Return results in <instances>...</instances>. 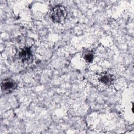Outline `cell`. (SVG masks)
Instances as JSON below:
<instances>
[{
	"instance_id": "1",
	"label": "cell",
	"mask_w": 134,
	"mask_h": 134,
	"mask_svg": "<svg viewBox=\"0 0 134 134\" xmlns=\"http://www.w3.org/2000/svg\"><path fill=\"white\" fill-rule=\"evenodd\" d=\"M17 61L23 65H27L33 60V55L31 49L27 46L19 48L15 54Z\"/></svg>"
},
{
	"instance_id": "2",
	"label": "cell",
	"mask_w": 134,
	"mask_h": 134,
	"mask_svg": "<svg viewBox=\"0 0 134 134\" xmlns=\"http://www.w3.org/2000/svg\"><path fill=\"white\" fill-rule=\"evenodd\" d=\"M67 16V11L65 8L62 5L55 7L51 12V18L52 20L56 23L63 22Z\"/></svg>"
},
{
	"instance_id": "3",
	"label": "cell",
	"mask_w": 134,
	"mask_h": 134,
	"mask_svg": "<svg viewBox=\"0 0 134 134\" xmlns=\"http://www.w3.org/2000/svg\"><path fill=\"white\" fill-rule=\"evenodd\" d=\"M1 87L3 92L5 94H9L16 90L17 83L13 79H6L2 82Z\"/></svg>"
},
{
	"instance_id": "4",
	"label": "cell",
	"mask_w": 134,
	"mask_h": 134,
	"mask_svg": "<svg viewBox=\"0 0 134 134\" xmlns=\"http://www.w3.org/2000/svg\"><path fill=\"white\" fill-rule=\"evenodd\" d=\"M98 81L105 86H110L115 81L114 75L108 72H104L99 74L97 76Z\"/></svg>"
},
{
	"instance_id": "5",
	"label": "cell",
	"mask_w": 134,
	"mask_h": 134,
	"mask_svg": "<svg viewBox=\"0 0 134 134\" xmlns=\"http://www.w3.org/2000/svg\"><path fill=\"white\" fill-rule=\"evenodd\" d=\"M84 59L87 62H91L93 61L94 59V55L91 52H88L86 53H85L84 55Z\"/></svg>"
}]
</instances>
